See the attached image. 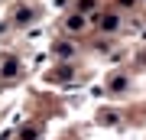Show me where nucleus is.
I'll return each instance as SVG.
<instances>
[{
  "instance_id": "nucleus-2",
  "label": "nucleus",
  "mask_w": 146,
  "mask_h": 140,
  "mask_svg": "<svg viewBox=\"0 0 146 140\" xmlns=\"http://www.w3.org/2000/svg\"><path fill=\"white\" fill-rule=\"evenodd\" d=\"M68 29H84V16H81V13L68 16Z\"/></svg>"
},
{
  "instance_id": "nucleus-3",
  "label": "nucleus",
  "mask_w": 146,
  "mask_h": 140,
  "mask_svg": "<svg viewBox=\"0 0 146 140\" xmlns=\"http://www.w3.org/2000/svg\"><path fill=\"white\" fill-rule=\"evenodd\" d=\"M120 3H133V0H120Z\"/></svg>"
},
{
  "instance_id": "nucleus-1",
  "label": "nucleus",
  "mask_w": 146,
  "mask_h": 140,
  "mask_svg": "<svg viewBox=\"0 0 146 140\" xmlns=\"http://www.w3.org/2000/svg\"><path fill=\"white\" fill-rule=\"evenodd\" d=\"M98 23H101V29H117V16H114V13H107V16L101 13V16H98Z\"/></svg>"
}]
</instances>
